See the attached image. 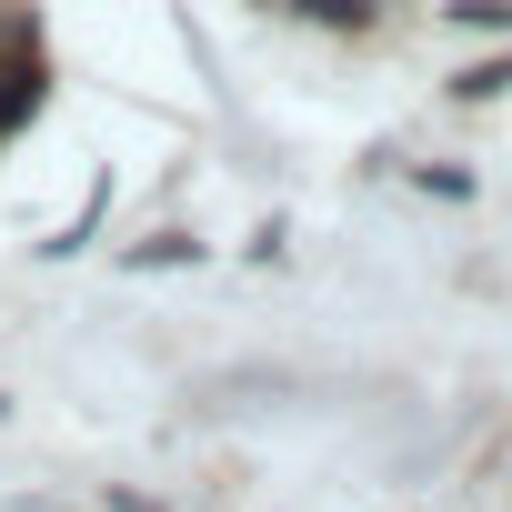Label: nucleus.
<instances>
[{"label": "nucleus", "mask_w": 512, "mask_h": 512, "mask_svg": "<svg viewBox=\"0 0 512 512\" xmlns=\"http://www.w3.org/2000/svg\"><path fill=\"white\" fill-rule=\"evenodd\" d=\"M171 262H191V241H181V231H151V241L131 251V272H171Z\"/></svg>", "instance_id": "f257e3e1"}, {"label": "nucleus", "mask_w": 512, "mask_h": 512, "mask_svg": "<svg viewBox=\"0 0 512 512\" xmlns=\"http://www.w3.org/2000/svg\"><path fill=\"white\" fill-rule=\"evenodd\" d=\"M302 11H312L322 31H362V21H372V0H302Z\"/></svg>", "instance_id": "f03ea898"}, {"label": "nucleus", "mask_w": 512, "mask_h": 512, "mask_svg": "<svg viewBox=\"0 0 512 512\" xmlns=\"http://www.w3.org/2000/svg\"><path fill=\"white\" fill-rule=\"evenodd\" d=\"M502 81H512V61H472V71H462V81H452V91H462V101H492V91H502Z\"/></svg>", "instance_id": "7ed1b4c3"}, {"label": "nucleus", "mask_w": 512, "mask_h": 512, "mask_svg": "<svg viewBox=\"0 0 512 512\" xmlns=\"http://www.w3.org/2000/svg\"><path fill=\"white\" fill-rule=\"evenodd\" d=\"M462 21H472V31H502V21H512V0H462Z\"/></svg>", "instance_id": "20e7f679"}]
</instances>
